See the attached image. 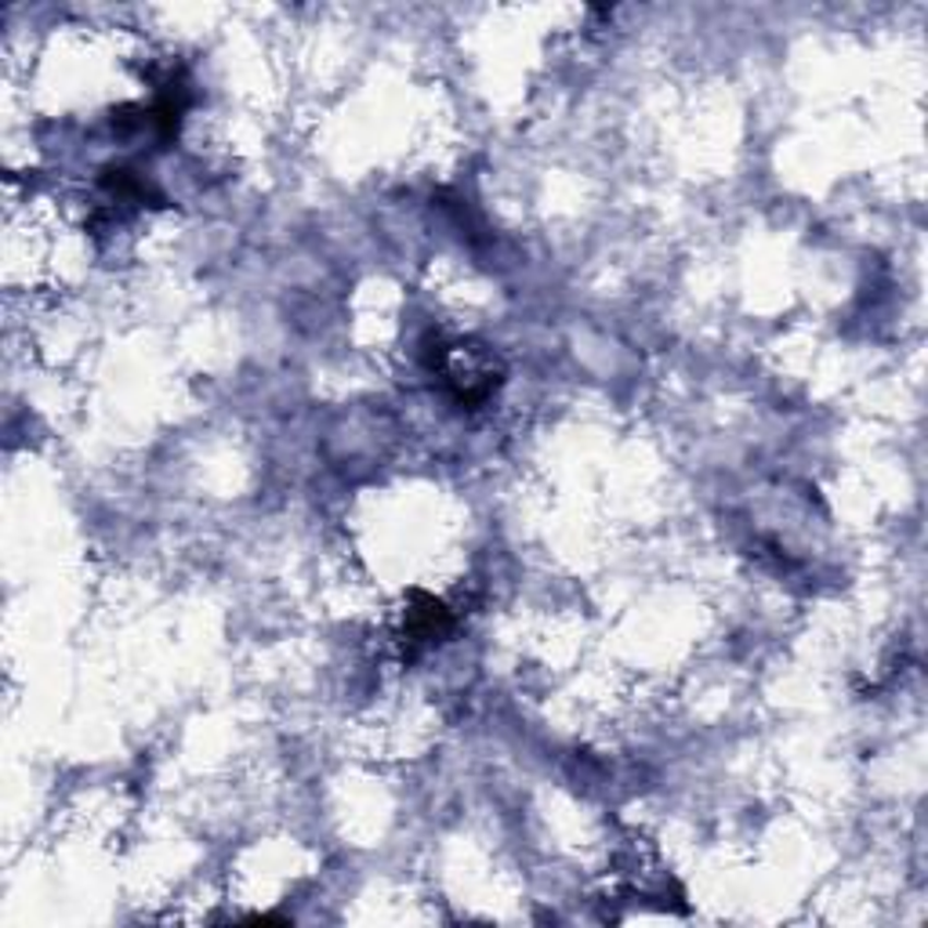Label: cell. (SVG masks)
<instances>
[{
	"mask_svg": "<svg viewBox=\"0 0 928 928\" xmlns=\"http://www.w3.org/2000/svg\"><path fill=\"white\" fill-rule=\"evenodd\" d=\"M450 628V614L436 598H425L421 609H406V646H421V642L439 639Z\"/></svg>",
	"mask_w": 928,
	"mask_h": 928,
	"instance_id": "obj_1",
	"label": "cell"
}]
</instances>
